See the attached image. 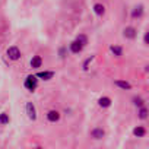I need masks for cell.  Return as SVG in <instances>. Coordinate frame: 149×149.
Returning a JSON list of instances; mask_svg holds the SVG:
<instances>
[{"label":"cell","instance_id":"obj_5","mask_svg":"<svg viewBox=\"0 0 149 149\" xmlns=\"http://www.w3.org/2000/svg\"><path fill=\"white\" fill-rule=\"evenodd\" d=\"M82 48H84V45H82L79 41H73V42L70 44V51H72V53H74V54L81 53V51H82Z\"/></svg>","mask_w":149,"mask_h":149},{"label":"cell","instance_id":"obj_14","mask_svg":"<svg viewBox=\"0 0 149 149\" xmlns=\"http://www.w3.org/2000/svg\"><path fill=\"white\" fill-rule=\"evenodd\" d=\"M133 134H134L136 137H142V136L146 134V130H145L143 127H136V129L133 130Z\"/></svg>","mask_w":149,"mask_h":149},{"label":"cell","instance_id":"obj_3","mask_svg":"<svg viewBox=\"0 0 149 149\" xmlns=\"http://www.w3.org/2000/svg\"><path fill=\"white\" fill-rule=\"evenodd\" d=\"M26 114L31 120H35L37 118V111H35V107L32 102H26Z\"/></svg>","mask_w":149,"mask_h":149},{"label":"cell","instance_id":"obj_2","mask_svg":"<svg viewBox=\"0 0 149 149\" xmlns=\"http://www.w3.org/2000/svg\"><path fill=\"white\" fill-rule=\"evenodd\" d=\"M8 57H9L10 60H18V58L21 57L19 48H18V47H9V48H8Z\"/></svg>","mask_w":149,"mask_h":149},{"label":"cell","instance_id":"obj_15","mask_svg":"<svg viewBox=\"0 0 149 149\" xmlns=\"http://www.w3.org/2000/svg\"><path fill=\"white\" fill-rule=\"evenodd\" d=\"M142 13H143V6L140 5V6L134 8V10L132 12V16H133V18H139V16H140Z\"/></svg>","mask_w":149,"mask_h":149},{"label":"cell","instance_id":"obj_11","mask_svg":"<svg viewBox=\"0 0 149 149\" xmlns=\"http://www.w3.org/2000/svg\"><path fill=\"white\" fill-rule=\"evenodd\" d=\"M114 84H116V86H118V88H121V89H130V88H132L130 84H129V82H124V81H116Z\"/></svg>","mask_w":149,"mask_h":149},{"label":"cell","instance_id":"obj_12","mask_svg":"<svg viewBox=\"0 0 149 149\" xmlns=\"http://www.w3.org/2000/svg\"><path fill=\"white\" fill-rule=\"evenodd\" d=\"M94 12L97 13V15H104V12H105V8L102 6V5H100V3H97L95 6H94Z\"/></svg>","mask_w":149,"mask_h":149},{"label":"cell","instance_id":"obj_4","mask_svg":"<svg viewBox=\"0 0 149 149\" xmlns=\"http://www.w3.org/2000/svg\"><path fill=\"white\" fill-rule=\"evenodd\" d=\"M47 118H48V121L56 123V121H58V120H60V113H58V111H56V110H51V111H48Z\"/></svg>","mask_w":149,"mask_h":149},{"label":"cell","instance_id":"obj_20","mask_svg":"<svg viewBox=\"0 0 149 149\" xmlns=\"http://www.w3.org/2000/svg\"><path fill=\"white\" fill-rule=\"evenodd\" d=\"M134 104L139 105V107H143V100H140V98H134Z\"/></svg>","mask_w":149,"mask_h":149},{"label":"cell","instance_id":"obj_19","mask_svg":"<svg viewBox=\"0 0 149 149\" xmlns=\"http://www.w3.org/2000/svg\"><path fill=\"white\" fill-rule=\"evenodd\" d=\"M92 60H94V56H91V57H89V58H86V61H85V63H84V69H85V70H86V69H88V66H89V63H91V61H92Z\"/></svg>","mask_w":149,"mask_h":149},{"label":"cell","instance_id":"obj_18","mask_svg":"<svg viewBox=\"0 0 149 149\" xmlns=\"http://www.w3.org/2000/svg\"><path fill=\"white\" fill-rule=\"evenodd\" d=\"M76 41H79L82 45H85V44H86V37H85V35H79V37L76 38Z\"/></svg>","mask_w":149,"mask_h":149},{"label":"cell","instance_id":"obj_9","mask_svg":"<svg viewBox=\"0 0 149 149\" xmlns=\"http://www.w3.org/2000/svg\"><path fill=\"white\" fill-rule=\"evenodd\" d=\"M98 104H100L101 107H104V108H107V107H110V105H111V100H110L108 97H102V98H100V101H98Z\"/></svg>","mask_w":149,"mask_h":149},{"label":"cell","instance_id":"obj_10","mask_svg":"<svg viewBox=\"0 0 149 149\" xmlns=\"http://www.w3.org/2000/svg\"><path fill=\"white\" fill-rule=\"evenodd\" d=\"M104 134H105V133H104L102 129H94V130H92V137H94V139H102Z\"/></svg>","mask_w":149,"mask_h":149},{"label":"cell","instance_id":"obj_7","mask_svg":"<svg viewBox=\"0 0 149 149\" xmlns=\"http://www.w3.org/2000/svg\"><path fill=\"white\" fill-rule=\"evenodd\" d=\"M54 76V72H38L37 73V78H41L44 81H50Z\"/></svg>","mask_w":149,"mask_h":149},{"label":"cell","instance_id":"obj_21","mask_svg":"<svg viewBox=\"0 0 149 149\" xmlns=\"http://www.w3.org/2000/svg\"><path fill=\"white\" fill-rule=\"evenodd\" d=\"M148 38H149V37H148V34H145V44H148Z\"/></svg>","mask_w":149,"mask_h":149},{"label":"cell","instance_id":"obj_13","mask_svg":"<svg viewBox=\"0 0 149 149\" xmlns=\"http://www.w3.org/2000/svg\"><path fill=\"white\" fill-rule=\"evenodd\" d=\"M110 50H111V53H113L114 56H117V57H120V56L123 54V50H121V47H117V45H111V47H110Z\"/></svg>","mask_w":149,"mask_h":149},{"label":"cell","instance_id":"obj_6","mask_svg":"<svg viewBox=\"0 0 149 149\" xmlns=\"http://www.w3.org/2000/svg\"><path fill=\"white\" fill-rule=\"evenodd\" d=\"M136 34H137V32H136V29H134L133 26H127V28L123 31V35H124L126 38H130V40H132V38H134V37H136Z\"/></svg>","mask_w":149,"mask_h":149},{"label":"cell","instance_id":"obj_16","mask_svg":"<svg viewBox=\"0 0 149 149\" xmlns=\"http://www.w3.org/2000/svg\"><path fill=\"white\" fill-rule=\"evenodd\" d=\"M9 116L6 114V113H3V114H0V124H8L9 123Z\"/></svg>","mask_w":149,"mask_h":149},{"label":"cell","instance_id":"obj_1","mask_svg":"<svg viewBox=\"0 0 149 149\" xmlns=\"http://www.w3.org/2000/svg\"><path fill=\"white\" fill-rule=\"evenodd\" d=\"M25 88L28 91H34L37 88V76H28L25 79Z\"/></svg>","mask_w":149,"mask_h":149},{"label":"cell","instance_id":"obj_8","mask_svg":"<svg viewBox=\"0 0 149 149\" xmlns=\"http://www.w3.org/2000/svg\"><path fill=\"white\" fill-rule=\"evenodd\" d=\"M41 64H42V58L40 56H34L32 60H31V66L32 67H41Z\"/></svg>","mask_w":149,"mask_h":149},{"label":"cell","instance_id":"obj_17","mask_svg":"<svg viewBox=\"0 0 149 149\" xmlns=\"http://www.w3.org/2000/svg\"><path fill=\"white\" fill-rule=\"evenodd\" d=\"M139 117H140L142 120H145V118L148 117V110H146L145 107H140V111H139Z\"/></svg>","mask_w":149,"mask_h":149}]
</instances>
